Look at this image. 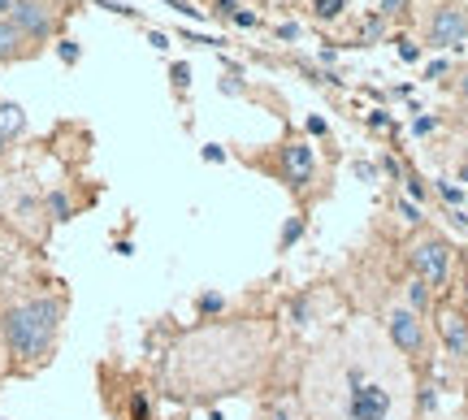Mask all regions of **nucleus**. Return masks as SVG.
Returning a JSON list of instances; mask_svg holds the SVG:
<instances>
[{
	"label": "nucleus",
	"mask_w": 468,
	"mask_h": 420,
	"mask_svg": "<svg viewBox=\"0 0 468 420\" xmlns=\"http://www.w3.org/2000/svg\"><path fill=\"white\" fill-rule=\"evenodd\" d=\"M131 420H148V399H143V394H134V403H131Z\"/></svg>",
	"instance_id": "nucleus-28"
},
{
	"label": "nucleus",
	"mask_w": 468,
	"mask_h": 420,
	"mask_svg": "<svg viewBox=\"0 0 468 420\" xmlns=\"http://www.w3.org/2000/svg\"><path fill=\"white\" fill-rule=\"evenodd\" d=\"M399 356L377 329L343 325L303 368V416L308 420H399V382L391 373Z\"/></svg>",
	"instance_id": "nucleus-1"
},
{
	"label": "nucleus",
	"mask_w": 468,
	"mask_h": 420,
	"mask_svg": "<svg viewBox=\"0 0 468 420\" xmlns=\"http://www.w3.org/2000/svg\"><path fill=\"white\" fill-rule=\"evenodd\" d=\"M382 334H386V343H391L403 359H421V356H425V321H421L407 303L386 308V317H382Z\"/></svg>",
	"instance_id": "nucleus-7"
},
{
	"label": "nucleus",
	"mask_w": 468,
	"mask_h": 420,
	"mask_svg": "<svg viewBox=\"0 0 468 420\" xmlns=\"http://www.w3.org/2000/svg\"><path fill=\"white\" fill-rule=\"evenodd\" d=\"M308 134H330V126H326V117H308Z\"/></svg>",
	"instance_id": "nucleus-34"
},
{
	"label": "nucleus",
	"mask_w": 468,
	"mask_h": 420,
	"mask_svg": "<svg viewBox=\"0 0 468 420\" xmlns=\"http://www.w3.org/2000/svg\"><path fill=\"white\" fill-rule=\"evenodd\" d=\"M403 182H407V195H412V199H425V182H421V178H403Z\"/></svg>",
	"instance_id": "nucleus-33"
},
{
	"label": "nucleus",
	"mask_w": 468,
	"mask_h": 420,
	"mask_svg": "<svg viewBox=\"0 0 468 420\" xmlns=\"http://www.w3.org/2000/svg\"><path fill=\"white\" fill-rule=\"evenodd\" d=\"M303 230H308V222H303V213H295V217H286L282 222V234H278V252H291L295 243L303 238Z\"/></svg>",
	"instance_id": "nucleus-13"
},
{
	"label": "nucleus",
	"mask_w": 468,
	"mask_h": 420,
	"mask_svg": "<svg viewBox=\"0 0 468 420\" xmlns=\"http://www.w3.org/2000/svg\"><path fill=\"white\" fill-rule=\"evenodd\" d=\"M291 321H295V325H308V321H312V299H308V295L291 299Z\"/></svg>",
	"instance_id": "nucleus-19"
},
{
	"label": "nucleus",
	"mask_w": 468,
	"mask_h": 420,
	"mask_svg": "<svg viewBox=\"0 0 468 420\" xmlns=\"http://www.w3.org/2000/svg\"><path fill=\"white\" fill-rule=\"evenodd\" d=\"M438 195H442V199H447V204H451V208H460V204H468V195L460 191V187H456V182H442V178H438V187H434Z\"/></svg>",
	"instance_id": "nucleus-16"
},
{
	"label": "nucleus",
	"mask_w": 468,
	"mask_h": 420,
	"mask_svg": "<svg viewBox=\"0 0 468 420\" xmlns=\"http://www.w3.org/2000/svg\"><path fill=\"white\" fill-rule=\"evenodd\" d=\"M9 9H13V0H0V18H9Z\"/></svg>",
	"instance_id": "nucleus-36"
},
{
	"label": "nucleus",
	"mask_w": 468,
	"mask_h": 420,
	"mask_svg": "<svg viewBox=\"0 0 468 420\" xmlns=\"http://www.w3.org/2000/svg\"><path fill=\"white\" fill-rule=\"evenodd\" d=\"M382 35H386V18L373 9V13L365 18V39H382Z\"/></svg>",
	"instance_id": "nucleus-20"
},
{
	"label": "nucleus",
	"mask_w": 468,
	"mask_h": 420,
	"mask_svg": "<svg viewBox=\"0 0 468 420\" xmlns=\"http://www.w3.org/2000/svg\"><path fill=\"white\" fill-rule=\"evenodd\" d=\"M434 325H438V343H442V351L451 359H468V312L460 308H451V303H442L434 312Z\"/></svg>",
	"instance_id": "nucleus-9"
},
{
	"label": "nucleus",
	"mask_w": 468,
	"mask_h": 420,
	"mask_svg": "<svg viewBox=\"0 0 468 420\" xmlns=\"http://www.w3.org/2000/svg\"><path fill=\"white\" fill-rule=\"evenodd\" d=\"M407 260H412V273H416L421 282H430L434 291H442V287L451 282V243H447L442 234H421V238H412Z\"/></svg>",
	"instance_id": "nucleus-6"
},
{
	"label": "nucleus",
	"mask_w": 468,
	"mask_h": 420,
	"mask_svg": "<svg viewBox=\"0 0 468 420\" xmlns=\"http://www.w3.org/2000/svg\"><path fill=\"white\" fill-rule=\"evenodd\" d=\"M200 157H204L208 165H222V161H226V148H222V143H204Z\"/></svg>",
	"instance_id": "nucleus-26"
},
{
	"label": "nucleus",
	"mask_w": 468,
	"mask_h": 420,
	"mask_svg": "<svg viewBox=\"0 0 468 420\" xmlns=\"http://www.w3.org/2000/svg\"><path fill=\"white\" fill-rule=\"evenodd\" d=\"M273 35H278V39H300L303 27H300V22H278V27H273Z\"/></svg>",
	"instance_id": "nucleus-25"
},
{
	"label": "nucleus",
	"mask_w": 468,
	"mask_h": 420,
	"mask_svg": "<svg viewBox=\"0 0 468 420\" xmlns=\"http://www.w3.org/2000/svg\"><path fill=\"white\" fill-rule=\"evenodd\" d=\"M403 295H407V308H412L416 317H430V312H434V287L421 282L416 273H412V282L403 287Z\"/></svg>",
	"instance_id": "nucleus-11"
},
{
	"label": "nucleus",
	"mask_w": 468,
	"mask_h": 420,
	"mask_svg": "<svg viewBox=\"0 0 468 420\" xmlns=\"http://www.w3.org/2000/svg\"><path fill=\"white\" fill-rule=\"evenodd\" d=\"M368 126H373V130H386V126H391L386 109H373V113H368Z\"/></svg>",
	"instance_id": "nucleus-29"
},
{
	"label": "nucleus",
	"mask_w": 468,
	"mask_h": 420,
	"mask_svg": "<svg viewBox=\"0 0 468 420\" xmlns=\"http://www.w3.org/2000/svg\"><path fill=\"white\" fill-rule=\"evenodd\" d=\"M69 312V291L61 282L22 287L0 303V347H4V373L9 377H35L48 368Z\"/></svg>",
	"instance_id": "nucleus-3"
},
{
	"label": "nucleus",
	"mask_w": 468,
	"mask_h": 420,
	"mask_svg": "<svg viewBox=\"0 0 468 420\" xmlns=\"http://www.w3.org/2000/svg\"><path fill=\"white\" fill-rule=\"evenodd\" d=\"M351 174H356L360 182H377V174H382V165H373V161H356V165H351Z\"/></svg>",
	"instance_id": "nucleus-21"
},
{
	"label": "nucleus",
	"mask_w": 468,
	"mask_h": 420,
	"mask_svg": "<svg viewBox=\"0 0 468 420\" xmlns=\"http://www.w3.org/2000/svg\"><path fill=\"white\" fill-rule=\"evenodd\" d=\"M230 22H234V27H247V31H252V27H261V18H256L252 9H243V4L230 13Z\"/></svg>",
	"instance_id": "nucleus-22"
},
{
	"label": "nucleus",
	"mask_w": 468,
	"mask_h": 420,
	"mask_svg": "<svg viewBox=\"0 0 468 420\" xmlns=\"http://www.w3.org/2000/svg\"><path fill=\"white\" fill-rule=\"evenodd\" d=\"M434 126H438V117H416V122H412V134H430Z\"/></svg>",
	"instance_id": "nucleus-31"
},
{
	"label": "nucleus",
	"mask_w": 468,
	"mask_h": 420,
	"mask_svg": "<svg viewBox=\"0 0 468 420\" xmlns=\"http://www.w3.org/2000/svg\"><path fill=\"white\" fill-rule=\"evenodd\" d=\"M226 308H230V299H226L222 291H200L196 295V317H200V321H217Z\"/></svg>",
	"instance_id": "nucleus-12"
},
{
	"label": "nucleus",
	"mask_w": 468,
	"mask_h": 420,
	"mask_svg": "<svg viewBox=\"0 0 468 420\" xmlns=\"http://www.w3.org/2000/svg\"><path fill=\"white\" fill-rule=\"evenodd\" d=\"M460 182H468V165H464V169H460Z\"/></svg>",
	"instance_id": "nucleus-39"
},
{
	"label": "nucleus",
	"mask_w": 468,
	"mask_h": 420,
	"mask_svg": "<svg viewBox=\"0 0 468 420\" xmlns=\"http://www.w3.org/2000/svg\"><path fill=\"white\" fill-rule=\"evenodd\" d=\"M464 295H468V278H464Z\"/></svg>",
	"instance_id": "nucleus-40"
},
{
	"label": "nucleus",
	"mask_w": 468,
	"mask_h": 420,
	"mask_svg": "<svg viewBox=\"0 0 468 420\" xmlns=\"http://www.w3.org/2000/svg\"><path fill=\"white\" fill-rule=\"evenodd\" d=\"M407 4H412V0H377V13H382L386 22H395V18L407 13Z\"/></svg>",
	"instance_id": "nucleus-18"
},
{
	"label": "nucleus",
	"mask_w": 468,
	"mask_h": 420,
	"mask_svg": "<svg viewBox=\"0 0 468 420\" xmlns=\"http://www.w3.org/2000/svg\"><path fill=\"white\" fill-rule=\"evenodd\" d=\"M261 416H265V420H308L300 412V403H291V399H269Z\"/></svg>",
	"instance_id": "nucleus-15"
},
{
	"label": "nucleus",
	"mask_w": 468,
	"mask_h": 420,
	"mask_svg": "<svg viewBox=\"0 0 468 420\" xmlns=\"http://www.w3.org/2000/svg\"><path fill=\"white\" fill-rule=\"evenodd\" d=\"M425 74H430V78H442V74H447V61H434L430 69H425Z\"/></svg>",
	"instance_id": "nucleus-35"
},
{
	"label": "nucleus",
	"mask_w": 468,
	"mask_h": 420,
	"mask_svg": "<svg viewBox=\"0 0 468 420\" xmlns=\"http://www.w3.org/2000/svg\"><path fill=\"white\" fill-rule=\"evenodd\" d=\"M39 48H35L27 35L18 31L9 18H0V65H13V61H27V57H35Z\"/></svg>",
	"instance_id": "nucleus-10"
},
{
	"label": "nucleus",
	"mask_w": 468,
	"mask_h": 420,
	"mask_svg": "<svg viewBox=\"0 0 468 420\" xmlns=\"http://www.w3.org/2000/svg\"><path fill=\"white\" fill-rule=\"evenodd\" d=\"M247 165L252 169H265L269 178H278L286 191H295V195H308L312 182H317V152H312V143L300 139V134L282 139L269 157H247Z\"/></svg>",
	"instance_id": "nucleus-4"
},
{
	"label": "nucleus",
	"mask_w": 468,
	"mask_h": 420,
	"mask_svg": "<svg viewBox=\"0 0 468 420\" xmlns=\"http://www.w3.org/2000/svg\"><path fill=\"white\" fill-rule=\"evenodd\" d=\"M399 57H403V61H421V44H412V39H399Z\"/></svg>",
	"instance_id": "nucleus-27"
},
{
	"label": "nucleus",
	"mask_w": 468,
	"mask_h": 420,
	"mask_svg": "<svg viewBox=\"0 0 468 420\" xmlns=\"http://www.w3.org/2000/svg\"><path fill=\"white\" fill-rule=\"evenodd\" d=\"M0 377H4V347H0Z\"/></svg>",
	"instance_id": "nucleus-38"
},
{
	"label": "nucleus",
	"mask_w": 468,
	"mask_h": 420,
	"mask_svg": "<svg viewBox=\"0 0 468 420\" xmlns=\"http://www.w3.org/2000/svg\"><path fill=\"white\" fill-rule=\"evenodd\" d=\"M57 57L66 65H74L78 61V44H74V39H57Z\"/></svg>",
	"instance_id": "nucleus-24"
},
{
	"label": "nucleus",
	"mask_w": 468,
	"mask_h": 420,
	"mask_svg": "<svg viewBox=\"0 0 468 420\" xmlns=\"http://www.w3.org/2000/svg\"><path fill=\"white\" fill-rule=\"evenodd\" d=\"M66 0H13V9H9V22L18 27V31L31 39L35 48L39 44H48L52 35L61 31V22H66Z\"/></svg>",
	"instance_id": "nucleus-5"
},
{
	"label": "nucleus",
	"mask_w": 468,
	"mask_h": 420,
	"mask_svg": "<svg viewBox=\"0 0 468 420\" xmlns=\"http://www.w3.org/2000/svg\"><path fill=\"white\" fill-rule=\"evenodd\" d=\"M308 13L317 22H338L347 13V0H308Z\"/></svg>",
	"instance_id": "nucleus-14"
},
{
	"label": "nucleus",
	"mask_w": 468,
	"mask_h": 420,
	"mask_svg": "<svg viewBox=\"0 0 468 420\" xmlns=\"http://www.w3.org/2000/svg\"><path fill=\"white\" fill-rule=\"evenodd\" d=\"M252 334L256 325H208L187 334L165 359V386L173 399L234 394L252 377Z\"/></svg>",
	"instance_id": "nucleus-2"
},
{
	"label": "nucleus",
	"mask_w": 468,
	"mask_h": 420,
	"mask_svg": "<svg viewBox=\"0 0 468 420\" xmlns=\"http://www.w3.org/2000/svg\"><path fill=\"white\" fill-rule=\"evenodd\" d=\"M222 92H226V96H243V83H238V78H230V74H226V78H222Z\"/></svg>",
	"instance_id": "nucleus-32"
},
{
	"label": "nucleus",
	"mask_w": 468,
	"mask_h": 420,
	"mask_svg": "<svg viewBox=\"0 0 468 420\" xmlns=\"http://www.w3.org/2000/svg\"><path fill=\"white\" fill-rule=\"evenodd\" d=\"M460 96H468V74H464V78H460Z\"/></svg>",
	"instance_id": "nucleus-37"
},
{
	"label": "nucleus",
	"mask_w": 468,
	"mask_h": 420,
	"mask_svg": "<svg viewBox=\"0 0 468 420\" xmlns=\"http://www.w3.org/2000/svg\"><path fill=\"white\" fill-rule=\"evenodd\" d=\"M464 39H468V9L456 4V0L438 4L434 13H430V22H425V44L430 48H456Z\"/></svg>",
	"instance_id": "nucleus-8"
},
{
	"label": "nucleus",
	"mask_w": 468,
	"mask_h": 420,
	"mask_svg": "<svg viewBox=\"0 0 468 420\" xmlns=\"http://www.w3.org/2000/svg\"><path fill=\"white\" fill-rule=\"evenodd\" d=\"M187 78H191V69L187 65H173V87L178 92H187Z\"/></svg>",
	"instance_id": "nucleus-30"
},
{
	"label": "nucleus",
	"mask_w": 468,
	"mask_h": 420,
	"mask_svg": "<svg viewBox=\"0 0 468 420\" xmlns=\"http://www.w3.org/2000/svg\"><path fill=\"white\" fill-rule=\"evenodd\" d=\"M416 408H421L425 416H434L438 412V390L434 386H416Z\"/></svg>",
	"instance_id": "nucleus-17"
},
{
	"label": "nucleus",
	"mask_w": 468,
	"mask_h": 420,
	"mask_svg": "<svg viewBox=\"0 0 468 420\" xmlns=\"http://www.w3.org/2000/svg\"><path fill=\"white\" fill-rule=\"evenodd\" d=\"M395 208H399V217H403V222H407V226H421V208H416L412 199H399Z\"/></svg>",
	"instance_id": "nucleus-23"
},
{
	"label": "nucleus",
	"mask_w": 468,
	"mask_h": 420,
	"mask_svg": "<svg viewBox=\"0 0 468 420\" xmlns=\"http://www.w3.org/2000/svg\"><path fill=\"white\" fill-rule=\"evenodd\" d=\"M261 420H265V416H261Z\"/></svg>",
	"instance_id": "nucleus-41"
}]
</instances>
